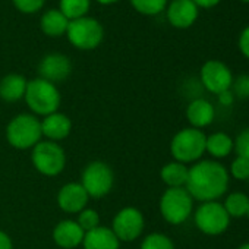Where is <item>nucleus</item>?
Returning <instances> with one entry per match:
<instances>
[{"label":"nucleus","instance_id":"393cba45","mask_svg":"<svg viewBox=\"0 0 249 249\" xmlns=\"http://www.w3.org/2000/svg\"><path fill=\"white\" fill-rule=\"evenodd\" d=\"M140 249H175V242L166 233L153 231L142 239Z\"/></svg>","mask_w":249,"mask_h":249},{"label":"nucleus","instance_id":"a211bd4d","mask_svg":"<svg viewBox=\"0 0 249 249\" xmlns=\"http://www.w3.org/2000/svg\"><path fill=\"white\" fill-rule=\"evenodd\" d=\"M82 249H120V242L110 227L98 226L85 233Z\"/></svg>","mask_w":249,"mask_h":249},{"label":"nucleus","instance_id":"412c9836","mask_svg":"<svg viewBox=\"0 0 249 249\" xmlns=\"http://www.w3.org/2000/svg\"><path fill=\"white\" fill-rule=\"evenodd\" d=\"M69 19L59 11V9H50L41 17V31L49 37H60L65 36L69 27Z\"/></svg>","mask_w":249,"mask_h":249},{"label":"nucleus","instance_id":"5701e85b","mask_svg":"<svg viewBox=\"0 0 249 249\" xmlns=\"http://www.w3.org/2000/svg\"><path fill=\"white\" fill-rule=\"evenodd\" d=\"M223 207L230 218L246 217L249 210V196L243 192H231L226 196Z\"/></svg>","mask_w":249,"mask_h":249},{"label":"nucleus","instance_id":"c85d7f7f","mask_svg":"<svg viewBox=\"0 0 249 249\" xmlns=\"http://www.w3.org/2000/svg\"><path fill=\"white\" fill-rule=\"evenodd\" d=\"M233 151L236 153V156L249 160V126L240 131L237 137L233 140Z\"/></svg>","mask_w":249,"mask_h":249},{"label":"nucleus","instance_id":"f03ea898","mask_svg":"<svg viewBox=\"0 0 249 249\" xmlns=\"http://www.w3.org/2000/svg\"><path fill=\"white\" fill-rule=\"evenodd\" d=\"M5 137L8 144L15 150H33L43 140L40 117L33 113H18L8 122Z\"/></svg>","mask_w":249,"mask_h":249},{"label":"nucleus","instance_id":"f3484780","mask_svg":"<svg viewBox=\"0 0 249 249\" xmlns=\"http://www.w3.org/2000/svg\"><path fill=\"white\" fill-rule=\"evenodd\" d=\"M186 120L191 128L204 129L214 122L215 119V108L214 106L205 98H195L186 107Z\"/></svg>","mask_w":249,"mask_h":249},{"label":"nucleus","instance_id":"9b49d317","mask_svg":"<svg viewBox=\"0 0 249 249\" xmlns=\"http://www.w3.org/2000/svg\"><path fill=\"white\" fill-rule=\"evenodd\" d=\"M199 79L208 92L218 95L231 88L233 73L226 63L220 60H207L201 66Z\"/></svg>","mask_w":249,"mask_h":249},{"label":"nucleus","instance_id":"c756f323","mask_svg":"<svg viewBox=\"0 0 249 249\" xmlns=\"http://www.w3.org/2000/svg\"><path fill=\"white\" fill-rule=\"evenodd\" d=\"M230 91L234 97L239 98H249V75L243 73L237 78H233V84Z\"/></svg>","mask_w":249,"mask_h":249},{"label":"nucleus","instance_id":"4468645a","mask_svg":"<svg viewBox=\"0 0 249 249\" xmlns=\"http://www.w3.org/2000/svg\"><path fill=\"white\" fill-rule=\"evenodd\" d=\"M85 231L73 218H65L56 223L52 231V237L56 246L60 249H76L82 245Z\"/></svg>","mask_w":249,"mask_h":249},{"label":"nucleus","instance_id":"2f4dec72","mask_svg":"<svg viewBox=\"0 0 249 249\" xmlns=\"http://www.w3.org/2000/svg\"><path fill=\"white\" fill-rule=\"evenodd\" d=\"M237 44H239L240 53H242L246 59H249V27H246V28L240 33Z\"/></svg>","mask_w":249,"mask_h":249},{"label":"nucleus","instance_id":"7c9ffc66","mask_svg":"<svg viewBox=\"0 0 249 249\" xmlns=\"http://www.w3.org/2000/svg\"><path fill=\"white\" fill-rule=\"evenodd\" d=\"M14 2V6L22 12V14H36L38 12L44 3H46V0H12Z\"/></svg>","mask_w":249,"mask_h":249},{"label":"nucleus","instance_id":"6e6552de","mask_svg":"<svg viewBox=\"0 0 249 249\" xmlns=\"http://www.w3.org/2000/svg\"><path fill=\"white\" fill-rule=\"evenodd\" d=\"M196 229L207 236H220L230 226V217L218 201L201 202L194 211Z\"/></svg>","mask_w":249,"mask_h":249},{"label":"nucleus","instance_id":"20e7f679","mask_svg":"<svg viewBox=\"0 0 249 249\" xmlns=\"http://www.w3.org/2000/svg\"><path fill=\"white\" fill-rule=\"evenodd\" d=\"M207 135L201 129L183 128L178 131L170 141V154L175 161L183 164H194L205 154Z\"/></svg>","mask_w":249,"mask_h":249},{"label":"nucleus","instance_id":"39448f33","mask_svg":"<svg viewBox=\"0 0 249 249\" xmlns=\"http://www.w3.org/2000/svg\"><path fill=\"white\" fill-rule=\"evenodd\" d=\"M159 210L166 223L180 226L194 214V198L186 188H167L160 196Z\"/></svg>","mask_w":249,"mask_h":249},{"label":"nucleus","instance_id":"0eeeda50","mask_svg":"<svg viewBox=\"0 0 249 249\" xmlns=\"http://www.w3.org/2000/svg\"><path fill=\"white\" fill-rule=\"evenodd\" d=\"M79 183L84 186L89 198L100 199L113 191L114 172L106 161L94 160L84 167Z\"/></svg>","mask_w":249,"mask_h":249},{"label":"nucleus","instance_id":"cd10ccee","mask_svg":"<svg viewBox=\"0 0 249 249\" xmlns=\"http://www.w3.org/2000/svg\"><path fill=\"white\" fill-rule=\"evenodd\" d=\"M229 176H231L236 180H242V182L246 180L248 182V179H249V160L236 156L230 164Z\"/></svg>","mask_w":249,"mask_h":249},{"label":"nucleus","instance_id":"dca6fc26","mask_svg":"<svg viewBox=\"0 0 249 249\" xmlns=\"http://www.w3.org/2000/svg\"><path fill=\"white\" fill-rule=\"evenodd\" d=\"M199 9L192 0H173L167 6V21L172 27L186 30L198 19Z\"/></svg>","mask_w":249,"mask_h":249},{"label":"nucleus","instance_id":"72a5a7b5","mask_svg":"<svg viewBox=\"0 0 249 249\" xmlns=\"http://www.w3.org/2000/svg\"><path fill=\"white\" fill-rule=\"evenodd\" d=\"M192 2L196 5V8H202V9H211V8H215L220 0H192Z\"/></svg>","mask_w":249,"mask_h":249},{"label":"nucleus","instance_id":"ea45409f","mask_svg":"<svg viewBox=\"0 0 249 249\" xmlns=\"http://www.w3.org/2000/svg\"><path fill=\"white\" fill-rule=\"evenodd\" d=\"M248 182H249V179H248Z\"/></svg>","mask_w":249,"mask_h":249},{"label":"nucleus","instance_id":"4c0bfd02","mask_svg":"<svg viewBox=\"0 0 249 249\" xmlns=\"http://www.w3.org/2000/svg\"><path fill=\"white\" fill-rule=\"evenodd\" d=\"M240 2H243V3H249V0H240Z\"/></svg>","mask_w":249,"mask_h":249},{"label":"nucleus","instance_id":"e433bc0d","mask_svg":"<svg viewBox=\"0 0 249 249\" xmlns=\"http://www.w3.org/2000/svg\"><path fill=\"white\" fill-rule=\"evenodd\" d=\"M237 249H249V242H245V243L239 245V246H237Z\"/></svg>","mask_w":249,"mask_h":249},{"label":"nucleus","instance_id":"bb28decb","mask_svg":"<svg viewBox=\"0 0 249 249\" xmlns=\"http://www.w3.org/2000/svg\"><path fill=\"white\" fill-rule=\"evenodd\" d=\"M76 223L81 226V229L87 233L98 226H101V217L97 210L87 207L81 213L76 214Z\"/></svg>","mask_w":249,"mask_h":249},{"label":"nucleus","instance_id":"a878e982","mask_svg":"<svg viewBox=\"0 0 249 249\" xmlns=\"http://www.w3.org/2000/svg\"><path fill=\"white\" fill-rule=\"evenodd\" d=\"M132 8L147 17H154L161 14L166 6H167V0H131Z\"/></svg>","mask_w":249,"mask_h":249},{"label":"nucleus","instance_id":"473e14b6","mask_svg":"<svg viewBox=\"0 0 249 249\" xmlns=\"http://www.w3.org/2000/svg\"><path fill=\"white\" fill-rule=\"evenodd\" d=\"M0 249H14V240L5 230H0Z\"/></svg>","mask_w":249,"mask_h":249},{"label":"nucleus","instance_id":"1a4fd4ad","mask_svg":"<svg viewBox=\"0 0 249 249\" xmlns=\"http://www.w3.org/2000/svg\"><path fill=\"white\" fill-rule=\"evenodd\" d=\"M66 37L69 43L78 50L88 52L97 49L101 44L104 38V28L97 19L84 17L69 22Z\"/></svg>","mask_w":249,"mask_h":249},{"label":"nucleus","instance_id":"f704fd0d","mask_svg":"<svg viewBox=\"0 0 249 249\" xmlns=\"http://www.w3.org/2000/svg\"><path fill=\"white\" fill-rule=\"evenodd\" d=\"M218 97V103L221 104V106H230L233 101H234V95H233V92L229 89V91H224V92H221V94H218L217 95Z\"/></svg>","mask_w":249,"mask_h":249},{"label":"nucleus","instance_id":"2eb2a0df","mask_svg":"<svg viewBox=\"0 0 249 249\" xmlns=\"http://www.w3.org/2000/svg\"><path fill=\"white\" fill-rule=\"evenodd\" d=\"M43 140L60 142L66 140L72 132V119L62 111H54L46 117H41Z\"/></svg>","mask_w":249,"mask_h":249},{"label":"nucleus","instance_id":"b1692460","mask_svg":"<svg viewBox=\"0 0 249 249\" xmlns=\"http://www.w3.org/2000/svg\"><path fill=\"white\" fill-rule=\"evenodd\" d=\"M91 6V0H60L59 11L69 19H79L87 17Z\"/></svg>","mask_w":249,"mask_h":249},{"label":"nucleus","instance_id":"4be33fe9","mask_svg":"<svg viewBox=\"0 0 249 249\" xmlns=\"http://www.w3.org/2000/svg\"><path fill=\"white\" fill-rule=\"evenodd\" d=\"M233 138L226 132H214L207 137L205 153H208L214 160H221L229 157L233 151Z\"/></svg>","mask_w":249,"mask_h":249},{"label":"nucleus","instance_id":"ddd939ff","mask_svg":"<svg viewBox=\"0 0 249 249\" xmlns=\"http://www.w3.org/2000/svg\"><path fill=\"white\" fill-rule=\"evenodd\" d=\"M72 73V62L62 53L46 54L38 63V78H43L52 84L63 82Z\"/></svg>","mask_w":249,"mask_h":249},{"label":"nucleus","instance_id":"6ab92c4d","mask_svg":"<svg viewBox=\"0 0 249 249\" xmlns=\"http://www.w3.org/2000/svg\"><path fill=\"white\" fill-rule=\"evenodd\" d=\"M27 78L21 73H8L0 79V98L6 103L24 100L27 91Z\"/></svg>","mask_w":249,"mask_h":249},{"label":"nucleus","instance_id":"9d476101","mask_svg":"<svg viewBox=\"0 0 249 249\" xmlns=\"http://www.w3.org/2000/svg\"><path fill=\"white\" fill-rule=\"evenodd\" d=\"M110 229L120 243L135 242L142 236L145 230V217L142 211L137 207H123L114 214Z\"/></svg>","mask_w":249,"mask_h":249},{"label":"nucleus","instance_id":"58836bf2","mask_svg":"<svg viewBox=\"0 0 249 249\" xmlns=\"http://www.w3.org/2000/svg\"><path fill=\"white\" fill-rule=\"evenodd\" d=\"M246 217H248V218H249V210H248V215H246Z\"/></svg>","mask_w":249,"mask_h":249},{"label":"nucleus","instance_id":"f257e3e1","mask_svg":"<svg viewBox=\"0 0 249 249\" xmlns=\"http://www.w3.org/2000/svg\"><path fill=\"white\" fill-rule=\"evenodd\" d=\"M230 183L229 170L217 160H199L189 167L186 191L194 201L210 202L221 198Z\"/></svg>","mask_w":249,"mask_h":249},{"label":"nucleus","instance_id":"aec40b11","mask_svg":"<svg viewBox=\"0 0 249 249\" xmlns=\"http://www.w3.org/2000/svg\"><path fill=\"white\" fill-rule=\"evenodd\" d=\"M189 167L179 161H169L160 170V179L167 188H185Z\"/></svg>","mask_w":249,"mask_h":249},{"label":"nucleus","instance_id":"c9c22d12","mask_svg":"<svg viewBox=\"0 0 249 249\" xmlns=\"http://www.w3.org/2000/svg\"><path fill=\"white\" fill-rule=\"evenodd\" d=\"M97 2L101 3V5H113V3L119 2V0H97Z\"/></svg>","mask_w":249,"mask_h":249},{"label":"nucleus","instance_id":"f8f14e48","mask_svg":"<svg viewBox=\"0 0 249 249\" xmlns=\"http://www.w3.org/2000/svg\"><path fill=\"white\" fill-rule=\"evenodd\" d=\"M89 195L84 189V186L79 182H68L65 183L57 195H56V202L57 207L69 215L81 213L84 208L88 207L89 204Z\"/></svg>","mask_w":249,"mask_h":249},{"label":"nucleus","instance_id":"7ed1b4c3","mask_svg":"<svg viewBox=\"0 0 249 249\" xmlns=\"http://www.w3.org/2000/svg\"><path fill=\"white\" fill-rule=\"evenodd\" d=\"M30 113L37 117H46L54 111H59L62 95L56 84H52L43 78H34L28 81L24 95Z\"/></svg>","mask_w":249,"mask_h":249},{"label":"nucleus","instance_id":"423d86ee","mask_svg":"<svg viewBox=\"0 0 249 249\" xmlns=\"http://www.w3.org/2000/svg\"><path fill=\"white\" fill-rule=\"evenodd\" d=\"M66 153L59 142L41 140L31 150L33 167L46 178H56L66 169Z\"/></svg>","mask_w":249,"mask_h":249}]
</instances>
